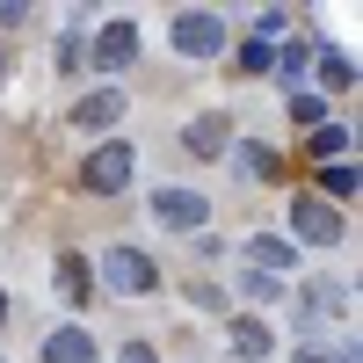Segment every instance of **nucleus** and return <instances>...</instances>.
Returning a JSON list of instances; mask_svg holds the SVG:
<instances>
[{"label":"nucleus","mask_w":363,"mask_h":363,"mask_svg":"<svg viewBox=\"0 0 363 363\" xmlns=\"http://www.w3.org/2000/svg\"><path fill=\"white\" fill-rule=\"evenodd\" d=\"M95 277H102L109 291H124V298H145V291H160V262L145 255V247H109V255L95 262Z\"/></svg>","instance_id":"nucleus-1"},{"label":"nucleus","mask_w":363,"mask_h":363,"mask_svg":"<svg viewBox=\"0 0 363 363\" xmlns=\"http://www.w3.org/2000/svg\"><path fill=\"white\" fill-rule=\"evenodd\" d=\"M131 160H138L131 145H124V138H109V145H95V153L80 160V174H73V182H80L87 196H116V189L131 182Z\"/></svg>","instance_id":"nucleus-2"},{"label":"nucleus","mask_w":363,"mask_h":363,"mask_svg":"<svg viewBox=\"0 0 363 363\" xmlns=\"http://www.w3.org/2000/svg\"><path fill=\"white\" fill-rule=\"evenodd\" d=\"M145 211H153L167 233H203V225H211V196H203V189H153Z\"/></svg>","instance_id":"nucleus-3"},{"label":"nucleus","mask_w":363,"mask_h":363,"mask_svg":"<svg viewBox=\"0 0 363 363\" xmlns=\"http://www.w3.org/2000/svg\"><path fill=\"white\" fill-rule=\"evenodd\" d=\"M167 37H174L182 58H218V51H225V22H218V15H189V8H182V15L167 22Z\"/></svg>","instance_id":"nucleus-4"},{"label":"nucleus","mask_w":363,"mask_h":363,"mask_svg":"<svg viewBox=\"0 0 363 363\" xmlns=\"http://www.w3.org/2000/svg\"><path fill=\"white\" fill-rule=\"evenodd\" d=\"M291 233L306 240V247H335V240H342L349 225H342V211H335V203H313V196H298V203H291Z\"/></svg>","instance_id":"nucleus-5"},{"label":"nucleus","mask_w":363,"mask_h":363,"mask_svg":"<svg viewBox=\"0 0 363 363\" xmlns=\"http://www.w3.org/2000/svg\"><path fill=\"white\" fill-rule=\"evenodd\" d=\"M131 58H138V22H109L102 37H95V66L102 73H124Z\"/></svg>","instance_id":"nucleus-6"},{"label":"nucleus","mask_w":363,"mask_h":363,"mask_svg":"<svg viewBox=\"0 0 363 363\" xmlns=\"http://www.w3.org/2000/svg\"><path fill=\"white\" fill-rule=\"evenodd\" d=\"M116 116H124V87H95V95L73 102V124H80V131H109Z\"/></svg>","instance_id":"nucleus-7"},{"label":"nucleus","mask_w":363,"mask_h":363,"mask_svg":"<svg viewBox=\"0 0 363 363\" xmlns=\"http://www.w3.org/2000/svg\"><path fill=\"white\" fill-rule=\"evenodd\" d=\"M182 145H189L196 160H218V153H233V124L225 116H196V124L182 131Z\"/></svg>","instance_id":"nucleus-8"},{"label":"nucleus","mask_w":363,"mask_h":363,"mask_svg":"<svg viewBox=\"0 0 363 363\" xmlns=\"http://www.w3.org/2000/svg\"><path fill=\"white\" fill-rule=\"evenodd\" d=\"M58 291H66L73 306H87V298H95V262L87 255H58Z\"/></svg>","instance_id":"nucleus-9"},{"label":"nucleus","mask_w":363,"mask_h":363,"mask_svg":"<svg viewBox=\"0 0 363 363\" xmlns=\"http://www.w3.org/2000/svg\"><path fill=\"white\" fill-rule=\"evenodd\" d=\"M269 342H277V335H269V320H247V313H233V349L247 356V363H262V356H269Z\"/></svg>","instance_id":"nucleus-10"},{"label":"nucleus","mask_w":363,"mask_h":363,"mask_svg":"<svg viewBox=\"0 0 363 363\" xmlns=\"http://www.w3.org/2000/svg\"><path fill=\"white\" fill-rule=\"evenodd\" d=\"M44 363H95V342H87L80 327H58V335L44 342Z\"/></svg>","instance_id":"nucleus-11"},{"label":"nucleus","mask_w":363,"mask_h":363,"mask_svg":"<svg viewBox=\"0 0 363 363\" xmlns=\"http://www.w3.org/2000/svg\"><path fill=\"white\" fill-rule=\"evenodd\" d=\"M233 160L247 167V174H277V167H284L277 153H269V145H233Z\"/></svg>","instance_id":"nucleus-12"},{"label":"nucleus","mask_w":363,"mask_h":363,"mask_svg":"<svg viewBox=\"0 0 363 363\" xmlns=\"http://www.w3.org/2000/svg\"><path fill=\"white\" fill-rule=\"evenodd\" d=\"M247 262H262V269H291V247H284V240H247Z\"/></svg>","instance_id":"nucleus-13"},{"label":"nucleus","mask_w":363,"mask_h":363,"mask_svg":"<svg viewBox=\"0 0 363 363\" xmlns=\"http://www.w3.org/2000/svg\"><path fill=\"white\" fill-rule=\"evenodd\" d=\"M240 66H247V73H269V66H277V51H269V37H247V44H240Z\"/></svg>","instance_id":"nucleus-14"},{"label":"nucleus","mask_w":363,"mask_h":363,"mask_svg":"<svg viewBox=\"0 0 363 363\" xmlns=\"http://www.w3.org/2000/svg\"><path fill=\"white\" fill-rule=\"evenodd\" d=\"M291 116H298V124H306V131H313V124H320V116H327V102H320V95H298V102H291Z\"/></svg>","instance_id":"nucleus-15"},{"label":"nucleus","mask_w":363,"mask_h":363,"mask_svg":"<svg viewBox=\"0 0 363 363\" xmlns=\"http://www.w3.org/2000/svg\"><path fill=\"white\" fill-rule=\"evenodd\" d=\"M320 189H327V196H349V189H356V174H349V167H327V174H320Z\"/></svg>","instance_id":"nucleus-16"},{"label":"nucleus","mask_w":363,"mask_h":363,"mask_svg":"<svg viewBox=\"0 0 363 363\" xmlns=\"http://www.w3.org/2000/svg\"><path fill=\"white\" fill-rule=\"evenodd\" d=\"M116 363H160V356H153V342H124V349H116Z\"/></svg>","instance_id":"nucleus-17"},{"label":"nucleus","mask_w":363,"mask_h":363,"mask_svg":"<svg viewBox=\"0 0 363 363\" xmlns=\"http://www.w3.org/2000/svg\"><path fill=\"white\" fill-rule=\"evenodd\" d=\"M0 327H8V291H0Z\"/></svg>","instance_id":"nucleus-18"},{"label":"nucleus","mask_w":363,"mask_h":363,"mask_svg":"<svg viewBox=\"0 0 363 363\" xmlns=\"http://www.w3.org/2000/svg\"><path fill=\"white\" fill-rule=\"evenodd\" d=\"M0 73H8V44H0Z\"/></svg>","instance_id":"nucleus-19"}]
</instances>
